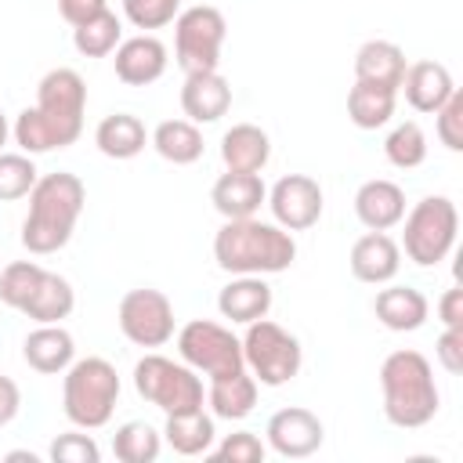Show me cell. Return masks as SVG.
<instances>
[{
    "label": "cell",
    "instance_id": "e575fe53",
    "mask_svg": "<svg viewBox=\"0 0 463 463\" xmlns=\"http://www.w3.org/2000/svg\"><path fill=\"white\" fill-rule=\"evenodd\" d=\"M47 268H40L36 260H14L7 268H0V300L14 311L25 307V300L36 293L40 279H43Z\"/></svg>",
    "mask_w": 463,
    "mask_h": 463
},
{
    "label": "cell",
    "instance_id": "ba28073f",
    "mask_svg": "<svg viewBox=\"0 0 463 463\" xmlns=\"http://www.w3.org/2000/svg\"><path fill=\"white\" fill-rule=\"evenodd\" d=\"M134 391L163 409L166 416L170 412H184V409H199L203 405V380L195 376L192 365L184 362H174L166 354H145L137 365H134Z\"/></svg>",
    "mask_w": 463,
    "mask_h": 463
},
{
    "label": "cell",
    "instance_id": "484cf974",
    "mask_svg": "<svg viewBox=\"0 0 463 463\" xmlns=\"http://www.w3.org/2000/svg\"><path fill=\"white\" fill-rule=\"evenodd\" d=\"M257 391H260V383L253 380V373H250V369H239V373H232V376L210 380V387H206V405H210L213 420H242V416L253 412Z\"/></svg>",
    "mask_w": 463,
    "mask_h": 463
},
{
    "label": "cell",
    "instance_id": "8d00e7d4",
    "mask_svg": "<svg viewBox=\"0 0 463 463\" xmlns=\"http://www.w3.org/2000/svg\"><path fill=\"white\" fill-rule=\"evenodd\" d=\"M434 130L449 152H463V94L459 90H452V98L434 112Z\"/></svg>",
    "mask_w": 463,
    "mask_h": 463
},
{
    "label": "cell",
    "instance_id": "ee69618b",
    "mask_svg": "<svg viewBox=\"0 0 463 463\" xmlns=\"http://www.w3.org/2000/svg\"><path fill=\"white\" fill-rule=\"evenodd\" d=\"M7 134H11V127H7V116L0 112V152H4V145H7Z\"/></svg>",
    "mask_w": 463,
    "mask_h": 463
},
{
    "label": "cell",
    "instance_id": "f1b7e54d",
    "mask_svg": "<svg viewBox=\"0 0 463 463\" xmlns=\"http://www.w3.org/2000/svg\"><path fill=\"white\" fill-rule=\"evenodd\" d=\"M394 105H398V90H387V87H376V83H358L354 80V87L347 90V119L358 130H376V127L391 123Z\"/></svg>",
    "mask_w": 463,
    "mask_h": 463
},
{
    "label": "cell",
    "instance_id": "d4e9b609",
    "mask_svg": "<svg viewBox=\"0 0 463 463\" xmlns=\"http://www.w3.org/2000/svg\"><path fill=\"white\" fill-rule=\"evenodd\" d=\"M217 427H213V412L199 409H184V412H170L163 423V441L177 452V456H206L213 449Z\"/></svg>",
    "mask_w": 463,
    "mask_h": 463
},
{
    "label": "cell",
    "instance_id": "83f0119b",
    "mask_svg": "<svg viewBox=\"0 0 463 463\" xmlns=\"http://www.w3.org/2000/svg\"><path fill=\"white\" fill-rule=\"evenodd\" d=\"M72 307H76V289H72V282H69L65 275H58V271H43V279H40L36 293L25 300L22 315L33 318L36 326H47V322L69 318Z\"/></svg>",
    "mask_w": 463,
    "mask_h": 463
},
{
    "label": "cell",
    "instance_id": "8992f818",
    "mask_svg": "<svg viewBox=\"0 0 463 463\" xmlns=\"http://www.w3.org/2000/svg\"><path fill=\"white\" fill-rule=\"evenodd\" d=\"M402 221H405L402 250L412 264L434 268L452 253L459 235V210L449 195H423Z\"/></svg>",
    "mask_w": 463,
    "mask_h": 463
},
{
    "label": "cell",
    "instance_id": "f546056e",
    "mask_svg": "<svg viewBox=\"0 0 463 463\" xmlns=\"http://www.w3.org/2000/svg\"><path fill=\"white\" fill-rule=\"evenodd\" d=\"M152 148L174 163V166H188L203 156V134L192 119H163L156 130H152Z\"/></svg>",
    "mask_w": 463,
    "mask_h": 463
},
{
    "label": "cell",
    "instance_id": "d6a6232c",
    "mask_svg": "<svg viewBox=\"0 0 463 463\" xmlns=\"http://www.w3.org/2000/svg\"><path fill=\"white\" fill-rule=\"evenodd\" d=\"M383 156H387V163L398 166V170H416V166L427 159V134H423V127H420L416 119L398 123V127L387 134V141H383Z\"/></svg>",
    "mask_w": 463,
    "mask_h": 463
},
{
    "label": "cell",
    "instance_id": "7a4b0ae2",
    "mask_svg": "<svg viewBox=\"0 0 463 463\" xmlns=\"http://www.w3.org/2000/svg\"><path fill=\"white\" fill-rule=\"evenodd\" d=\"M83 203H87V188L76 174L69 170L43 174L29 192V213L22 221V246L33 257L58 253L72 239Z\"/></svg>",
    "mask_w": 463,
    "mask_h": 463
},
{
    "label": "cell",
    "instance_id": "f6af8a7d",
    "mask_svg": "<svg viewBox=\"0 0 463 463\" xmlns=\"http://www.w3.org/2000/svg\"><path fill=\"white\" fill-rule=\"evenodd\" d=\"M7 459H29V463H36V456H33V452H7Z\"/></svg>",
    "mask_w": 463,
    "mask_h": 463
},
{
    "label": "cell",
    "instance_id": "ac0fdd59",
    "mask_svg": "<svg viewBox=\"0 0 463 463\" xmlns=\"http://www.w3.org/2000/svg\"><path fill=\"white\" fill-rule=\"evenodd\" d=\"M354 217L369 232H387L405 217V192L387 177H373L354 192Z\"/></svg>",
    "mask_w": 463,
    "mask_h": 463
},
{
    "label": "cell",
    "instance_id": "44dd1931",
    "mask_svg": "<svg viewBox=\"0 0 463 463\" xmlns=\"http://www.w3.org/2000/svg\"><path fill=\"white\" fill-rule=\"evenodd\" d=\"M373 311L391 333H416L430 315V300L416 286H387L376 293Z\"/></svg>",
    "mask_w": 463,
    "mask_h": 463
},
{
    "label": "cell",
    "instance_id": "52a82bcc",
    "mask_svg": "<svg viewBox=\"0 0 463 463\" xmlns=\"http://www.w3.org/2000/svg\"><path fill=\"white\" fill-rule=\"evenodd\" d=\"M242 362H246V369L253 373L257 383L282 387V383H289L300 373L304 347H300V340L289 329H282L279 322H271L264 315L257 322H246V333H242Z\"/></svg>",
    "mask_w": 463,
    "mask_h": 463
},
{
    "label": "cell",
    "instance_id": "9c48e42d",
    "mask_svg": "<svg viewBox=\"0 0 463 463\" xmlns=\"http://www.w3.org/2000/svg\"><path fill=\"white\" fill-rule=\"evenodd\" d=\"M228 36V22L217 7L195 4L174 18V58L188 72H210L221 65V47Z\"/></svg>",
    "mask_w": 463,
    "mask_h": 463
},
{
    "label": "cell",
    "instance_id": "2e32d148",
    "mask_svg": "<svg viewBox=\"0 0 463 463\" xmlns=\"http://www.w3.org/2000/svg\"><path fill=\"white\" fill-rule=\"evenodd\" d=\"M181 109H184V119H192L195 127L199 123H217L232 109V87H228V80L217 69H210V72H188L184 76V87H181Z\"/></svg>",
    "mask_w": 463,
    "mask_h": 463
},
{
    "label": "cell",
    "instance_id": "e0dca14e",
    "mask_svg": "<svg viewBox=\"0 0 463 463\" xmlns=\"http://www.w3.org/2000/svg\"><path fill=\"white\" fill-rule=\"evenodd\" d=\"M210 203L224 221H239V217H257V210L268 203V188L260 181V174H239V170H224L213 188H210Z\"/></svg>",
    "mask_w": 463,
    "mask_h": 463
},
{
    "label": "cell",
    "instance_id": "74e56055",
    "mask_svg": "<svg viewBox=\"0 0 463 463\" xmlns=\"http://www.w3.org/2000/svg\"><path fill=\"white\" fill-rule=\"evenodd\" d=\"M51 459L54 463H98L101 459V449L90 434H80V430H69V434H58L51 441Z\"/></svg>",
    "mask_w": 463,
    "mask_h": 463
},
{
    "label": "cell",
    "instance_id": "f35d334b",
    "mask_svg": "<svg viewBox=\"0 0 463 463\" xmlns=\"http://www.w3.org/2000/svg\"><path fill=\"white\" fill-rule=\"evenodd\" d=\"M217 459H228V463H260L268 456V445L253 434V430H235L228 434L217 449H213Z\"/></svg>",
    "mask_w": 463,
    "mask_h": 463
},
{
    "label": "cell",
    "instance_id": "4316f807",
    "mask_svg": "<svg viewBox=\"0 0 463 463\" xmlns=\"http://www.w3.org/2000/svg\"><path fill=\"white\" fill-rule=\"evenodd\" d=\"M94 145H98V152L109 156V159H134V156L145 152L148 130H145V123H141L137 116H130V112H112V116H105V119L98 123Z\"/></svg>",
    "mask_w": 463,
    "mask_h": 463
},
{
    "label": "cell",
    "instance_id": "6da1fadb",
    "mask_svg": "<svg viewBox=\"0 0 463 463\" xmlns=\"http://www.w3.org/2000/svg\"><path fill=\"white\" fill-rule=\"evenodd\" d=\"M83 112H87L83 76L76 69L58 65L36 83V105L18 112V119L11 127L14 145L25 156L69 148L83 134Z\"/></svg>",
    "mask_w": 463,
    "mask_h": 463
},
{
    "label": "cell",
    "instance_id": "277c9868",
    "mask_svg": "<svg viewBox=\"0 0 463 463\" xmlns=\"http://www.w3.org/2000/svg\"><path fill=\"white\" fill-rule=\"evenodd\" d=\"M380 391H383V416L402 430L427 427L438 416L441 394H438V383H434V369L412 347L391 351L383 358Z\"/></svg>",
    "mask_w": 463,
    "mask_h": 463
},
{
    "label": "cell",
    "instance_id": "4fadbf2b",
    "mask_svg": "<svg viewBox=\"0 0 463 463\" xmlns=\"http://www.w3.org/2000/svg\"><path fill=\"white\" fill-rule=\"evenodd\" d=\"M268 445L279 452V456H286V459H304V456H311V452H318L322 449V441H326V427H322V420L311 412V409H304V405H286V409H279L271 420H268Z\"/></svg>",
    "mask_w": 463,
    "mask_h": 463
},
{
    "label": "cell",
    "instance_id": "9a60e30c",
    "mask_svg": "<svg viewBox=\"0 0 463 463\" xmlns=\"http://www.w3.org/2000/svg\"><path fill=\"white\" fill-rule=\"evenodd\" d=\"M351 275L358 282H369V286H383L398 275L402 268V246L387 235V232H365L362 239H354L351 246Z\"/></svg>",
    "mask_w": 463,
    "mask_h": 463
},
{
    "label": "cell",
    "instance_id": "ab89813d",
    "mask_svg": "<svg viewBox=\"0 0 463 463\" xmlns=\"http://www.w3.org/2000/svg\"><path fill=\"white\" fill-rule=\"evenodd\" d=\"M434 358H438V365L445 373L459 376L463 373V329H445L438 336V344H434Z\"/></svg>",
    "mask_w": 463,
    "mask_h": 463
},
{
    "label": "cell",
    "instance_id": "1f68e13d",
    "mask_svg": "<svg viewBox=\"0 0 463 463\" xmlns=\"http://www.w3.org/2000/svg\"><path fill=\"white\" fill-rule=\"evenodd\" d=\"M123 40V22L112 14V11H101L98 18L83 22L72 29V47L83 54V58H105L119 47Z\"/></svg>",
    "mask_w": 463,
    "mask_h": 463
},
{
    "label": "cell",
    "instance_id": "60d3db41",
    "mask_svg": "<svg viewBox=\"0 0 463 463\" xmlns=\"http://www.w3.org/2000/svg\"><path fill=\"white\" fill-rule=\"evenodd\" d=\"M101 11H109V0H58V14L76 29L90 18H98Z\"/></svg>",
    "mask_w": 463,
    "mask_h": 463
},
{
    "label": "cell",
    "instance_id": "3957f363",
    "mask_svg": "<svg viewBox=\"0 0 463 463\" xmlns=\"http://www.w3.org/2000/svg\"><path fill=\"white\" fill-rule=\"evenodd\" d=\"M213 260L228 275H275L297 260V242H293V232L279 224L239 217L217 228Z\"/></svg>",
    "mask_w": 463,
    "mask_h": 463
},
{
    "label": "cell",
    "instance_id": "5b68a950",
    "mask_svg": "<svg viewBox=\"0 0 463 463\" xmlns=\"http://www.w3.org/2000/svg\"><path fill=\"white\" fill-rule=\"evenodd\" d=\"M119 402V373L109 358H72L61 380V409L80 430H98L112 420Z\"/></svg>",
    "mask_w": 463,
    "mask_h": 463
},
{
    "label": "cell",
    "instance_id": "b9f144b4",
    "mask_svg": "<svg viewBox=\"0 0 463 463\" xmlns=\"http://www.w3.org/2000/svg\"><path fill=\"white\" fill-rule=\"evenodd\" d=\"M438 318H441L445 329H463V289H459V286H452V289L441 293V300H438Z\"/></svg>",
    "mask_w": 463,
    "mask_h": 463
},
{
    "label": "cell",
    "instance_id": "cb8c5ba5",
    "mask_svg": "<svg viewBox=\"0 0 463 463\" xmlns=\"http://www.w3.org/2000/svg\"><path fill=\"white\" fill-rule=\"evenodd\" d=\"M221 159L228 170L239 174H260L271 159V137L257 123H235L221 137Z\"/></svg>",
    "mask_w": 463,
    "mask_h": 463
},
{
    "label": "cell",
    "instance_id": "836d02e7",
    "mask_svg": "<svg viewBox=\"0 0 463 463\" xmlns=\"http://www.w3.org/2000/svg\"><path fill=\"white\" fill-rule=\"evenodd\" d=\"M36 181H40V170H36L33 156H25V152H0V203L25 199Z\"/></svg>",
    "mask_w": 463,
    "mask_h": 463
},
{
    "label": "cell",
    "instance_id": "5bb4252c",
    "mask_svg": "<svg viewBox=\"0 0 463 463\" xmlns=\"http://www.w3.org/2000/svg\"><path fill=\"white\" fill-rule=\"evenodd\" d=\"M166 43L152 33H141V36H130V40H119L116 47V76L127 83V87H148L156 83L163 72H166Z\"/></svg>",
    "mask_w": 463,
    "mask_h": 463
},
{
    "label": "cell",
    "instance_id": "4dcf8cb0",
    "mask_svg": "<svg viewBox=\"0 0 463 463\" xmlns=\"http://www.w3.org/2000/svg\"><path fill=\"white\" fill-rule=\"evenodd\" d=\"M112 452L119 463H156L163 452V430L145 420H127L112 434Z\"/></svg>",
    "mask_w": 463,
    "mask_h": 463
},
{
    "label": "cell",
    "instance_id": "7bdbcfd3",
    "mask_svg": "<svg viewBox=\"0 0 463 463\" xmlns=\"http://www.w3.org/2000/svg\"><path fill=\"white\" fill-rule=\"evenodd\" d=\"M22 409V391L11 376H0V427H7Z\"/></svg>",
    "mask_w": 463,
    "mask_h": 463
},
{
    "label": "cell",
    "instance_id": "30bf717a",
    "mask_svg": "<svg viewBox=\"0 0 463 463\" xmlns=\"http://www.w3.org/2000/svg\"><path fill=\"white\" fill-rule=\"evenodd\" d=\"M177 354L184 365H192L195 373H206L210 380L246 369L242 340L228 326L210 322V318H192L188 326L177 329Z\"/></svg>",
    "mask_w": 463,
    "mask_h": 463
},
{
    "label": "cell",
    "instance_id": "603a6c76",
    "mask_svg": "<svg viewBox=\"0 0 463 463\" xmlns=\"http://www.w3.org/2000/svg\"><path fill=\"white\" fill-rule=\"evenodd\" d=\"M405 51L391 40H365L354 54V80L358 83H376V87H387V90H398L402 87V76H405Z\"/></svg>",
    "mask_w": 463,
    "mask_h": 463
},
{
    "label": "cell",
    "instance_id": "8fae6325",
    "mask_svg": "<svg viewBox=\"0 0 463 463\" xmlns=\"http://www.w3.org/2000/svg\"><path fill=\"white\" fill-rule=\"evenodd\" d=\"M119 329L130 344L137 347H163L166 340H174V304L163 289H130L119 300Z\"/></svg>",
    "mask_w": 463,
    "mask_h": 463
},
{
    "label": "cell",
    "instance_id": "7402d4cb",
    "mask_svg": "<svg viewBox=\"0 0 463 463\" xmlns=\"http://www.w3.org/2000/svg\"><path fill=\"white\" fill-rule=\"evenodd\" d=\"M217 311L239 326L257 322L271 311V286L264 282V275H235L217 293Z\"/></svg>",
    "mask_w": 463,
    "mask_h": 463
},
{
    "label": "cell",
    "instance_id": "ffe728a7",
    "mask_svg": "<svg viewBox=\"0 0 463 463\" xmlns=\"http://www.w3.org/2000/svg\"><path fill=\"white\" fill-rule=\"evenodd\" d=\"M22 358L29 369L43 373V376H54V373H65L76 358V344H72V333L61 329V322H47V326H36L25 344H22Z\"/></svg>",
    "mask_w": 463,
    "mask_h": 463
},
{
    "label": "cell",
    "instance_id": "7c38bea8",
    "mask_svg": "<svg viewBox=\"0 0 463 463\" xmlns=\"http://www.w3.org/2000/svg\"><path fill=\"white\" fill-rule=\"evenodd\" d=\"M268 206L279 228L304 232L322 217V188L307 174H286L268 188Z\"/></svg>",
    "mask_w": 463,
    "mask_h": 463
},
{
    "label": "cell",
    "instance_id": "d6986e66",
    "mask_svg": "<svg viewBox=\"0 0 463 463\" xmlns=\"http://www.w3.org/2000/svg\"><path fill=\"white\" fill-rule=\"evenodd\" d=\"M398 90H405V101H409L416 112H430V116H434V112L452 98L456 83H452V72H449L441 61L423 58V61L405 65V76H402V87H398Z\"/></svg>",
    "mask_w": 463,
    "mask_h": 463
},
{
    "label": "cell",
    "instance_id": "d590c367",
    "mask_svg": "<svg viewBox=\"0 0 463 463\" xmlns=\"http://www.w3.org/2000/svg\"><path fill=\"white\" fill-rule=\"evenodd\" d=\"M123 14L137 29H163L181 14V0H123Z\"/></svg>",
    "mask_w": 463,
    "mask_h": 463
}]
</instances>
